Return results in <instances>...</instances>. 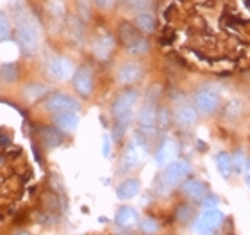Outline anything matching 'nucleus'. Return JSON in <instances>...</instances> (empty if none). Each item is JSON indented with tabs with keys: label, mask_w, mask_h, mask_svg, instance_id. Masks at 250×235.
I'll return each mask as SVG.
<instances>
[{
	"label": "nucleus",
	"mask_w": 250,
	"mask_h": 235,
	"mask_svg": "<svg viewBox=\"0 0 250 235\" xmlns=\"http://www.w3.org/2000/svg\"><path fill=\"white\" fill-rule=\"evenodd\" d=\"M13 20L16 23V41L20 45L21 52L25 55H32L36 52L40 36H42V27L31 15H27L25 7L21 4H15L13 11Z\"/></svg>",
	"instance_id": "obj_1"
},
{
	"label": "nucleus",
	"mask_w": 250,
	"mask_h": 235,
	"mask_svg": "<svg viewBox=\"0 0 250 235\" xmlns=\"http://www.w3.org/2000/svg\"><path fill=\"white\" fill-rule=\"evenodd\" d=\"M222 223H224V214L216 209H208L195 223V232L200 235H211L218 230Z\"/></svg>",
	"instance_id": "obj_2"
},
{
	"label": "nucleus",
	"mask_w": 250,
	"mask_h": 235,
	"mask_svg": "<svg viewBox=\"0 0 250 235\" xmlns=\"http://www.w3.org/2000/svg\"><path fill=\"white\" fill-rule=\"evenodd\" d=\"M189 173V166H188L186 161H179V162H168L165 171L161 175V182L167 185V187H175L183 182V178Z\"/></svg>",
	"instance_id": "obj_3"
},
{
	"label": "nucleus",
	"mask_w": 250,
	"mask_h": 235,
	"mask_svg": "<svg viewBox=\"0 0 250 235\" xmlns=\"http://www.w3.org/2000/svg\"><path fill=\"white\" fill-rule=\"evenodd\" d=\"M193 107L202 112V114H213L214 110L218 109L220 105V96L216 94V91L209 88H204L200 91H197L195 94V102H193Z\"/></svg>",
	"instance_id": "obj_4"
},
{
	"label": "nucleus",
	"mask_w": 250,
	"mask_h": 235,
	"mask_svg": "<svg viewBox=\"0 0 250 235\" xmlns=\"http://www.w3.org/2000/svg\"><path fill=\"white\" fill-rule=\"evenodd\" d=\"M136 100H138V91H136V89H124V91L116 96L113 105H111L113 116L118 118V116L125 114V112H130L136 104Z\"/></svg>",
	"instance_id": "obj_5"
},
{
	"label": "nucleus",
	"mask_w": 250,
	"mask_h": 235,
	"mask_svg": "<svg viewBox=\"0 0 250 235\" xmlns=\"http://www.w3.org/2000/svg\"><path fill=\"white\" fill-rule=\"evenodd\" d=\"M45 107L50 112H66V110H75L79 107V104L77 100L73 98V96H70V94L56 93L47 100Z\"/></svg>",
	"instance_id": "obj_6"
},
{
	"label": "nucleus",
	"mask_w": 250,
	"mask_h": 235,
	"mask_svg": "<svg viewBox=\"0 0 250 235\" xmlns=\"http://www.w3.org/2000/svg\"><path fill=\"white\" fill-rule=\"evenodd\" d=\"M115 50V37L109 32H102L93 41V55L99 61H107Z\"/></svg>",
	"instance_id": "obj_7"
},
{
	"label": "nucleus",
	"mask_w": 250,
	"mask_h": 235,
	"mask_svg": "<svg viewBox=\"0 0 250 235\" xmlns=\"http://www.w3.org/2000/svg\"><path fill=\"white\" fill-rule=\"evenodd\" d=\"M157 123V112L156 107L152 104H145L143 109L140 110V132L143 136H154Z\"/></svg>",
	"instance_id": "obj_8"
},
{
	"label": "nucleus",
	"mask_w": 250,
	"mask_h": 235,
	"mask_svg": "<svg viewBox=\"0 0 250 235\" xmlns=\"http://www.w3.org/2000/svg\"><path fill=\"white\" fill-rule=\"evenodd\" d=\"M73 88L81 96H89L93 91V75L89 72V68L83 66L73 73Z\"/></svg>",
	"instance_id": "obj_9"
},
{
	"label": "nucleus",
	"mask_w": 250,
	"mask_h": 235,
	"mask_svg": "<svg viewBox=\"0 0 250 235\" xmlns=\"http://www.w3.org/2000/svg\"><path fill=\"white\" fill-rule=\"evenodd\" d=\"M47 72L56 80H64L73 73V64L66 57H54L47 64Z\"/></svg>",
	"instance_id": "obj_10"
},
{
	"label": "nucleus",
	"mask_w": 250,
	"mask_h": 235,
	"mask_svg": "<svg viewBox=\"0 0 250 235\" xmlns=\"http://www.w3.org/2000/svg\"><path fill=\"white\" fill-rule=\"evenodd\" d=\"M184 196H188L189 199H195V201H200L208 196V185L197 178H189L186 182L183 183V187H181Z\"/></svg>",
	"instance_id": "obj_11"
},
{
	"label": "nucleus",
	"mask_w": 250,
	"mask_h": 235,
	"mask_svg": "<svg viewBox=\"0 0 250 235\" xmlns=\"http://www.w3.org/2000/svg\"><path fill=\"white\" fill-rule=\"evenodd\" d=\"M177 155H179L177 143L172 141V139H168V141L163 143L161 146H159V150H157L156 162L159 166H165L168 162H173V159H177Z\"/></svg>",
	"instance_id": "obj_12"
},
{
	"label": "nucleus",
	"mask_w": 250,
	"mask_h": 235,
	"mask_svg": "<svg viewBox=\"0 0 250 235\" xmlns=\"http://www.w3.org/2000/svg\"><path fill=\"white\" fill-rule=\"evenodd\" d=\"M140 77H141V68L138 63H125L124 66L118 70V80H120L124 86L134 84Z\"/></svg>",
	"instance_id": "obj_13"
},
{
	"label": "nucleus",
	"mask_w": 250,
	"mask_h": 235,
	"mask_svg": "<svg viewBox=\"0 0 250 235\" xmlns=\"http://www.w3.org/2000/svg\"><path fill=\"white\" fill-rule=\"evenodd\" d=\"M198 118V112L193 105H179L177 110H175V120L181 127H191L195 125V121Z\"/></svg>",
	"instance_id": "obj_14"
},
{
	"label": "nucleus",
	"mask_w": 250,
	"mask_h": 235,
	"mask_svg": "<svg viewBox=\"0 0 250 235\" xmlns=\"http://www.w3.org/2000/svg\"><path fill=\"white\" fill-rule=\"evenodd\" d=\"M140 187H141V182L138 178H127V180H124L116 187V196H118V199H130L140 193Z\"/></svg>",
	"instance_id": "obj_15"
},
{
	"label": "nucleus",
	"mask_w": 250,
	"mask_h": 235,
	"mask_svg": "<svg viewBox=\"0 0 250 235\" xmlns=\"http://www.w3.org/2000/svg\"><path fill=\"white\" fill-rule=\"evenodd\" d=\"M54 123L66 132H72L77 128L79 125V116L75 114V110H66V112H58V116L54 118Z\"/></svg>",
	"instance_id": "obj_16"
},
{
	"label": "nucleus",
	"mask_w": 250,
	"mask_h": 235,
	"mask_svg": "<svg viewBox=\"0 0 250 235\" xmlns=\"http://www.w3.org/2000/svg\"><path fill=\"white\" fill-rule=\"evenodd\" d=\"M118 36H120V41L125 48H129L130 45H134L138 39H140L143 34H141L138 29H136L132 23H122L120 31H118Z\"/></svg>",
	"instance_id": "obj_17"
},
{
	"label": "nucleus",
	"mask_w": 250,
	"mask_h": 235,
	"mask_svg": "<svg viewBox=\"0 0 250 235\" xmlns=\"http://www.w3.org/2000/svg\"><path fill=\"white\" fill-rule=\"evenodd\" d=\"M134 27L141 34H152V32L156 31V18H154L152 13H146V11L138 13L134 20Z\"/></svg>",
	"instance_id": "obj_18"
},
{
	"label": "nucleus",
	"mask_w": 250,
	"mask_h": 235,
	"mask_svg": "<svg viewBox=\"0 0 250 235\" xmlns=\"http://www.w3.org/2000/svg\"><path fill=\"white\" fill-rule=\"evenodd\" d=\"M138 221H140V216H138V212L134 209H130V207H122L116 212V223L122 228H130V226L138 225Z\"/></svg>",
	"instance_id": "obj_19"
},
{
	"label": "nucleus",
	"mask_w": 250,
	"mask_h": 235,
	"mask_svg": "<svg viewBox=\"0 0 250 235\" xmlns=\"http://www.w3.org/2000/svg\"><path fill=\"white\" fill-rule=\"evenodd\" d=\"M40 136H42V143L47 148H56L62 143V134L56 128H50V127H43L40 130Z\"/></svg>",
	"instance_id": "obj_20"
},
{
	"label": "nucleus",
	"mask_w": 250,
	"mask_h": 235,
	"mask_svg": "<svg viewBox=\"0 0 250 235\" xmlns=\"http://www.w3.org/2000/svg\"><path fill=\"white\" fill-rule=\"evenodd\" d=\"M216 166H218V171L222 173V177L229 178L230 173H232V159H230L229 153H218L216 155Z\"/></svg>",
	"instance_id": "obj_21"
},
{
	"label": "nucleus",
	"mask_w": 250,
	"mask_h": 235,
	"mask_svg": "<svg viewBox=\"0 0 250 235\" xmlns=\"http://www.w3.org/2000/svg\"><path fill=\"white\" fill-rule=\"evenodd\" d=\"M18 64L16 63H5L0 66V77H2V80H5V82H15L16 78H18Z\"/></svg>",
	"instance_id": "obj_22"
},
{
	"label": "nucleus",
	"mask_w": 250,
	"mask_h": 235,
	"mask_svg": "<svg viewBox=\"0 0 250 235\" xmlns=\"http://www.w3.org/2000/svg\"><path fill=\"white\" fill-rule=\"evenodd\" d=\"M124 159H125V164H127V167H134V166H138V164H140L141 152L138 150L136 143H130L129 146H127V152H125Z\"/></svg>",
	"instance_id": "obj_23"
},
{
	"label": "nucleus",
	"mask_w": 250,
	"mask_h": 235,
	"mask_svg": "<svg viewBox=\"0 0 250 235\" xmlns=\"http://www.w3.org/2000/svg\"><path fill=\"white\" fill-rule=\"evenodd\" d=\"M47 11L52 18H58V20L66 15V7H64V2H62V0H48Z\"/></svg>",
	"instance_id": "obj_24"
},
{
	"label": "nucleus",
	"mask_w": 250,
	"mask_h": 235,
	"mask_svg": "<svg viewBox=\"0 0 250 235\" xmlns=\"http://www.w3.org/2000/svg\"><path fill=\"white\" fill-rule=\"evenodd\" d=\"M68 34L75 39V41H81L83 39V23L79 18H70L68 20Z\"/></svg>",
	"instance_id": "obj_25"
},
{
	"label": "nucleus",
	"mask_w": 250,
	"mask_h": 235,
	"mask_svg": "<svg viewBox=\"0 0 250 235\" xmlns=\"http://www.w3.org/2000/svg\"><path fill=\"white\" fill-rule=\"evenodd\" d=\"M140 223V228L143 234L146 235H154L159 232V223H157L154 217H143L141 221H138Z\"/></svg>",
	"instance_id": "obj_26"
},
{
	"label": "nucleus",
	"mask_w": 250,
	"mask_h": 235,
	"mask_svg": "<svg viewBox=\"0 0 250 235\" xmlns=\"http://www.w3.org/2000/svg\"><path fill=\"white\" fill-rule=\"evenodd\" d=\"M47 93V88L43 86V84H31L29 88H25V91H23V94H25L29 100H38L40 96H43V94Z\"/></svg>",
	"instance_id": "obj_27"
},
{
	"label": "nucleus",
	"mask_w": 250,
	"mask_h": 235,
	"mask_svg": "<svg viewBox=\"0 0 250 235\" xmlns=\"http://www.w3.org/2000/svg\"><path fill=\"white\" fill-rule=\"evenodd\" d=\"M148 48H150V41H148L145 36H141L140 39H138L134 45H130L127 50H129L130 54H134V55H141V54H145Z\"/></svg>",
	"instance_id": "obj_28"
},
{
	"label": "nucleus",
	"mask_w": 250,
	"mask_h": 235,
	"mask_svg": "<svg viewBox=\"0 0 250 235\" xmlns=\"http://www.w3.org/2000/svg\"><path fill=\"white\" fill-rule=\"evenodd\" d=\"M11 37V23L5 13H0V43Z\"/></svg>",
	"instance_id": "obj_29"
},
{
	"label": "nucleus",
	"mask_w": 250,
	"mask_h": 235,
	"mask_svg": "<svg viewBox=\"0 0 250 235\" xmlns=\"http://www.w3.org/2000/svg\"><path fill=\"white\" fill-rule=\"evenodd\" d=\"M77 9L81 20H89V16H91V2L89 0H77Z\"/></svg>",
	"instance_id": "obj_30"
},
{
	"label": "nucleus",
	"mask_w": 250,
	"mask_h": 235,
	"mask_svg": "<svg viewBox=\"0 0 250 235\" xmlns=\"http://www.w3.org/2000/svg\"><path fill=\"white\" fill-rule=\"evenodd\" d=\"M193 216V209L189 207V205H181L177 209V212H175V217H177V221H181V223H186V221L191 219Z\"/></svg>",
	"instance_id": "obj_31"
},
{
	"label": "nucleus",
	"mask_w": 250,
	"mask_h": 235,
	"mask_svg": "<svg viewBox=\"0 0 250 235\" xmlns=\"http://www.w3.org/2000/svg\"><path fill=\"white\" fill-rule=\"evenodd\" d=\"M150 2L152 0H127V5L136 13H143L150 7Z\"/></svg>",
	"instance_id": "obj_32"
},
{
	"label": "nucleus",
	"mask_w": 250,
	"mask_h": 235,
	"mask_svg": "<svg viewBox=\"0 0 250 235\" xmlns=\"http://www.w3.org/2000/svg\"><path fill=\"white\" fill-rule=\"evenodd\" d=\"M230 159H232V169H236L238 173H241L243 169L247 171V159L243 153L238 152L234 157H230Z\"/></svg>",
	"instance_id": "obj_33"
},
{
	"label": "nucleus",
	"mask_w": 250,
	"mask_h": 235,
	"mask_svg": "<svg viewBox=\"0 0 250 235\" xmlns=\"http://www.w3.org/2000/svg\"><path fill=\"white\" fill-rule=\"evenodd\" d=\"M206 201H204V207H206V209H214V207H216V203H218V198H216V196H206Z\"/></svg>",
	"instance_id": "obj_34"
},
{
	"label": "nucleus",
	"mask_w": 250,
	"mask_h": 235,
	"mask_svg": "<svg viewBox=\"0 0 250 235\" xmlns=\"http://www.w3.org/2000/svg\"><path fill=\"white\" fill-rule=\"evenodd\" d=\"M16 235H31V234H29V232H18Z\"/></svg>",
	"instance_id": "obj_35"
}]
</instances>
